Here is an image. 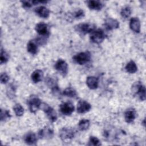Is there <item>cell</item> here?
<instances>
[{"instance_id":"6da1fadb","label":"cell","mask_w":146,"mask_h":146,"mask_svg":"<svg viewBox=\"0 0 146 146\" xmlns=\"http://www.w3.org/2000/svg\"><path fill=\"white\" fill-rule=\"evenodd\" d=\"M132 92L135 96L144 101L145 99V86L140 82H137L135 83L132 86Z\"/></svg>"},{"instance_id":"7a4b0ae2","label":"cell","mask_w":146,"mask_h":146,"mask_svg":"<svg viewBox=\"0 0 146 146\" xmlns=\"http://www.w3.org/2000/svg\"><path fill=\"white\" fill-rule=\"evenodd\" d=\"M95 25L90 23H83L77 25L75 26V30L82 35L91 33L95 29Z\"/></svg>"},{"instance_id":"3957f363","label":"cell","mask_w":146,"mask_h":146,"mask_svg":"<svg viewBox=\"0 0 146 146\" xmlns=\"http://www.w3.org/2000/svg\"><path fill=\"white\" fill-rule=\"evenodd\" d=\"M106 38L104 31L100 29H95L90 33V39L95 43L99 44L102 43Z\"/></svg>"},{"instance_id":"277c9868","label":"cell","mask_w":146,"mask_h":146,"mask_svg":"<svg viewBox=\"0 0 146 146\" xmlns=\"http://www.w3.org/2000/svg\"><path fill=\"white\" fill-rule=\"evenodd\" d=\"M75 135V132L71 128L63 127L59 132V136L62 141L65 143H68Z\"/></svg>"},{"instance_id":"5b68a950","label":"cell","mask_w":146,"mask_h":146,"mask_svg":"<svg viewBox=\"0 0 146 146\" xmlns=\"http://www.w3.org/2000/svg\"><path fill=\"white\" fill-rule=\"evenodd\" d=\"M73 60L77 64H84L91 60V54L89 51L81 52L74 56Z\"/></svg>"},{"instance_id":"8992f818","label":"cell","mask_w":146,"mask_h":146,"mask_svg":"<svg viewBox=\"0 0 146 146\" xmlns=\"http://www.w3.org/2000/svg\"><path fill=\"white\" fill-rule=\"evenodd\" d=\"M40 109L42 110L46 113L47 117L52 122H54L57 120V115L55 110L49 105L45 103H42Z\"/></svg>"},{"instance_id":"52a82bcc","label":"cell","mask_w":146,"mask_h":146,"mask_svg":"<svg viewBox=\"0 0 146 146\" xmlns=\"http://www.w3.org/2000/svg\"><path fill=\"white\" fill-rule=\"evenodd\" d=\"M40 100L36 96H31V98L28 100V104L29 107V110L31 112L35 113L39 109L41 105Z\"/></svg>"},{"instance_id":"ba28073f","label":"cell","mask_w":146,"mask_h":146,"mask_svg":"<svg viewBox=\"0 0 146 146\" xmlns=\"http://www.w3.org/2000/svg\"><path fill=\"white\" fill-rule=\"evenodd\" d=\"M55 68L63 76H65L68 73V67L67 63L63 59H58L55 64Z\"/></svg>"},{"instance_id":"9c48e42d","label":"cell","mask_w":146,"mask_h":146,"mask_svg":"<svg viewBox=\"0 0 146 146\" xmlns=\"http://www.w3.org/2000/svg\"><path fill=\"white\" fill-rule=\"evenodd\" d=\"M59 108L60 112L63 115L66 116L71 115L75 110L74 106L73 103L71 102H66L62 103V104H60Z\"/></svg>"},{"instance_id":"30bf717a","label":"cell","mask_w":146,"mask_h":146,"mask_svg":"<svg viewBox=\"0 0 146 146\" xmlns=\"http://www.w3.org/2000/svg\"><path fill=\"white\" fill-rule=\"evenodd\" d=\"M35 30L40 36L48 37L50 35L48 25L43 22H40L36 24Z\"/></svg>"},{"instance_id":"8fae6325","label":"cell","mask_w":146,"mask_h":146,"mask_svg":"<svg viewBox=\"0 0 146 146\" xmlns=\"http://www.w3.org/2000/svg\"><path fill=\"white\" fill-rule=\"evenodd\" d=\"M54 131L53 129L50 127L46 126L44 128L40 129L38 132L39 138L43 139H50L53 137Z\"/></svg>"},{"instance_id":"7c38bea8","label":"cell","mask_w":146,"mask_h":146,"mask_svg":"<svg viewBox=\"0 0 146 146\" xmlns=\"http://www.w3.org/2000/svg\"><path fill=\"white\" fill-rule=\"evenodd\" d=\"M91 108V104L86 101L80 100L77 104V112L79 113H84L88 112Z\"/></svg>"},{"instance_id":"4fadbf2b","label":"cell","mask_w":146,"mask_h":146,"mask_svg":"<svg viewBox=\"0 0 146 146\" xmlns=\"http://www.w3.org/2000/svg\"><path fill=\"white\" fill-rule=\"evenodd\" d=\"M106 29L108 30H112L117 29L119 27V22L112 18H108L105 20L104 24Z\"/></svg>"},{"instance_id":"5bb4252c","label":"cell","mask_w":146,"mask_h":146,"mask_svg":"<svg viewBox=\"0 0 146 146\" xmlns=\"http://www.w3.org/2000/svg\"><path fill=\"white\" fill-rule=\"evenodd\" d=\"M130 29L136 33H139L140 31V22L138 18L133 17L129 22Z\"/></svg>"},{"instance_id":"9a60e30c","label":"cell","mask_w":146,"mask_h":146,"mask_svg":"<svg viewBox=\"0 0 146 146\" xmlns=\"http://www.w3.org/2000/svg\"><path fill=\"white\" fill-rule=\"evenodd\" d=\"M35 13L41 18H47L50 15V10L44 6H40L35 9Z\"/></svg>"},{"instance_id":"2e32d148","label":"cell","mask_w":146,"mask_h":146,"mask_svg":"<svg viewBox=\"0 0 146 146\" xmlns=\"http://www.w3.org/2000/svg\"><path fill=\"white\" fill-rule=\"evenodd\" d=\"M86 84L91 90H95L98 87V79L93 76H88L86 79Z\"/></svg>"},{"instance_id":"e0dca14e","label":"cell","mask_w":146,"mask_h":146,"mask_svg":"<svg viewBox=\"0 0 146 146\" xmlns=\"http://www.w3.org/2000/svg\"><path fill=\"white\" fill-rule=\"evenodd\" d=\"M136 118V111L134 109H128L124 113V119L127 123H132Z\"/></svg>"},{"instance_id":"ac0fdd59","label":"cell","mask_w":146,"mask_h":146,"mask_svg":"<svg viewBox=\"0 0 146 146\" xmlns=\"http://www.w3.org/2000/svg\"><path fill=\"white\" fill-rule=\"evenodd\" d=\"M38 138L33 132H29L24 137L25 142L28 145H34L37 142Z\"/></svg>"},{"instance_id":"d6986e66","label":"cell","mask_w":146,"mask_h":146,"mask_svg":"<svg viewBox=\"0 0 146 146\" xmlns=\"http://www.w3.org/2000/svg\"><path fill=\"white\" fill-rule=\"evenodd\" d=\"M43 77V71L40 70H35L31 75V80L33 82L36 83L40 82Z\"/></svg>"},{"instance_id":"ffe728a7","label":"cell","mask_w":146,"mask_h":146,"mask_svg":"<svg viewBox=\"0 0 146 146\" xmlns=\"http://www.w3.org/2000/svg\"><path fill=\"white\" fill-rule=\"evenodd\" d=\"M88 7L91 10H101L103 6L102 3L99 1H88L87 2Z\"/></svg>"},{"instance_id":"44dd1931","label":"cell","mask_w":146,"mask_h":146,"mask_svg":"<svg viewBox=\"0 0 146 146\" xmlns=\"http://www.w3.org/2000/svg\"><path fill=\"white\" fill-rule=\"evenodd\" d=\"M27 49L29 52L35 55L38 52V44L34 40H30L27 43Z\"/></svg>"},{"instance_id":"7402d4cb","label":"cell","mask_w":146,"mask_h":146,"mask_svg":"<svg viewBox=\"0 0 146 146\" xmlns=\"http://www.w3.org/2000/svg\"><path fill=\"white\" fill-rule=\"evenodd\" d=\"M16 87L13 84H10L6 89V95L10 99H13L16 96Z\"/></svg>"},{"instance_id":"603a6c76","label":"cell","mask_w":146,"mask_h":146,"mask_svg":"<svg viewBox=\"0 0 146 146\" xmlns=\"http://www.w3.org/2000/svg\"><path fill=\"white\" fill-rule=\"evenodd\" d=\"M125 68L127 72L130 74H133L136 72L137 70V67L135 62H133V60L129 61L125 66Z\"/></svg>"},{"instance_id":"cb8c5ba5","label":"cell","mask_w":146,"mask_h":146,"mask_svg":"<svg viewBox=\"0 0 146 146\" xmlns=\"http://www.w3.org/2000/svg\"><path fill=\"white\" fill-rule=\"evenodd\" d=\"M63 94L66 96L75 98L77 97V92L75 89L72 87H67L66 88L63 92Z\"/></svg>"},{"instance_id":"d4e9b609","label":"cell","mask_w":146,"mask_h":146,"mask_svg":"<svg viewBox=\"0 0 146 146\" xmlns=\"http://www.w3.org/2000/svg\"><path fill=\"white\" fill-rule=\"evenodd\" d=\"M90 120L88 119H82L78 123V128L80 131H83L87 130L90 126Z\"/></svg>"},{"instance_id":"484cf974","label":"cell","mask_w":146,"mask_h":146,"mask_svg":"<svg viewBox=\"0 0 146 146\" xmlns=\"http://www.w3.org/2000/svg\"><path fill=\"white\" fill-rule=\"evenodd\" d=\"M13 110L17 116H22L24 113V109L23 107L19 103L14 105L13 107Z\"/></svg>"},{"instance_id":"4316f807","label":"cell","mask_w":146,"mask_h":146,"mask_svg":"<svg viewBox=\"0 0 146 146\" xmlns=\"http://www.w3.org/2000/svg\"><path fill=\"white\" fill-rule=\"evenodd\" d=\"M120 14L121 17L124 18H128L131 14V9L130 7L127 6L123 7L120 11Z\"/></svg>"},{"instance_id":"83f0119b","label":"cell","mask_w":146,"mask_h":146,"mask_svg":"<svg viewBox=\"0 0 146 146\" xmlns=\"http://www.w3.org/2000/svg\"><path fill=\"white\" fill-rule=\"evenodd\" d=\"M9 58V54L2 48H1V56H0V62L1 64H2L3 63H6Z\"/></svg>"},{"instance_id":"f1b7e54d","label":"cell","mask_w":146,"mask_h":146,"mask_svg":"<svg viewBox=\"0 0 146 146\" xmlns=\"http://www.w3.org/2000/svg\"><path fill=\"white\" fill-rule=\"evenodd\" d=\"M102 144L100 140L95 136H90L89 139L88 143L87 144L88 145H93V146H99Z\"/></svg>"},{"instance_id":"f546056e","label":"cell","mask_w":146,"mask_h":146,"mask_svg":"<svg viewBox=\"0 0 146 146\" xmlns=\"http://www.w3.org/2000/svg\"><path fill=\"white\" fill-rule=\"evenodd\" d=\"M11 117V115L10 112L8 110H1V114H0V119L1 121H5L6 119H10Z\"/></svg>"},{"instance_id":"4dcf8cb0","label":"cell","mask_w":146,"mask_h":146,"mask_svg":"<svg viewBox=\"0 0 146 146\" xmlns=\"http://www.w3.org/2000/svg\"><path fill=\"white\" fill-rule=\"evenodd\" d=\"M51 91H52V94H53V95H54L55 96L59 97L60 96H61L60 90L57 84H55L53 87H51Z\"/></svg>"},{"instance_id":"1f68e13d","label":"cell","mask_w":146,"mask_h":146,"mask_svg":"<svg viewBox=\"0 0 146 146\" xmlns=\"http://www.w3.org/2000/svg\"><path fill=\"white\" fill-rule=\"evenodd\" d=\"M38 45H44L46 43L47 39L45 36H40L39 37L36 38L34 40Z\"/></svg>"},{"instance_id":"d6a6232c","label":"cell","mask_w":146,"mask_h":146,"mask_svg":"<svg viewBox=\"0 0 146 146\" xmlns=\"http://www.w3.org/2000/svg\"><path fill=\"white\" fill-rule=\"evenodd\" d=\"M74 18L76 19H80L84 16V12L83 10L79 9L73 13Z\"/></svg>"},{"instance_id":"836d02e7","label":"cell","mask_w":146,"mask_h":146,"mask_svg":"<svg viewBox=\"0 0 146 146\" xmlns=\"http://www.w3.org/2000/svg\"><path fill=\"white\" fill-rule=\"evenodd\" d=\"M9 76L6 72H3L1 74L0 80L2 84L6 83L9 81Z\"/></svg>"},{"instance_id":"e575fe53","label":"cell","mask_w":146,"mask_h":146,"mask_svg":"<svg viewBox=\"0 0 146 146\" xmlns=\"http://www.w3.org/2000/svg\"><path fill=\"white\" fill-rule=\"evenodd\" d=\"M21 3H22V6L24 7V8H30L31 7V6L33 5V3H32V1L31 2H30V1H21Z\"/></svg>"}]
</instances>
